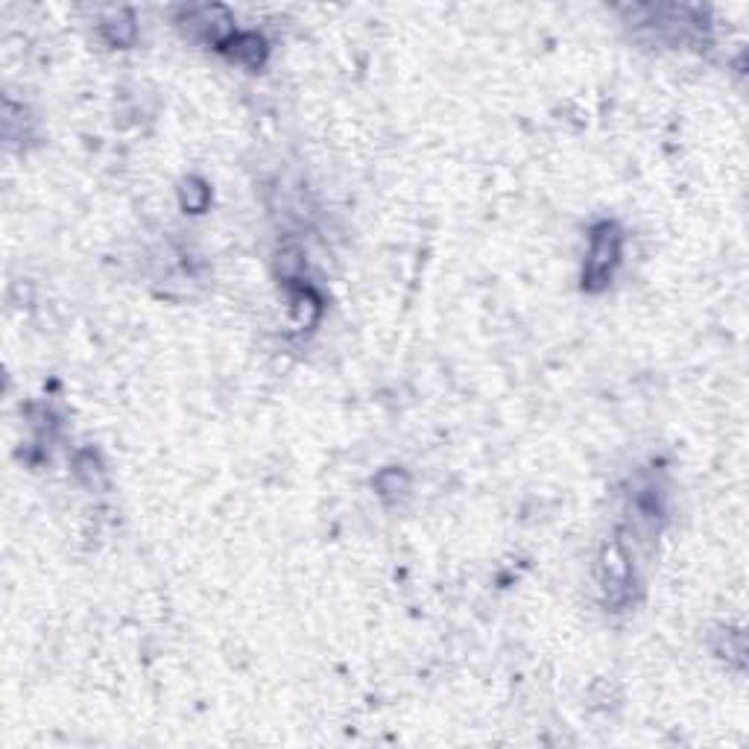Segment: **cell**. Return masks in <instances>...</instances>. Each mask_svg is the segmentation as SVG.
<instances>
[{
  "instance_id": "6da1fadb",
  "label": "cell",
  "mask_w": 749,
  "mask_h": 749,
  "mask_svg": "<svg viewBox=\"0 0 749 749\" xmlns=\"http://www.w3.org/2000/svg\"><path fill=\"white\" fill-rule=\"evenodd\" d=\"M621 261V232L618 226L600 223L591 232L589 240V255H585V270H583V284L589 290H600L609 284V278L614 273V266Z\"/></svg>"
},
{
  "instance_id": "3957f363",
  "label": "cell",
  "mask_w": 749,
  "mask_h": 749,
  "mask_svg": "<svg viewBox=\"0 0 749 749\" xmlns=\"http://www.w3.org/2000/svg\"><path fill=\"white\" fill-rule=\"evenodd\" d=\"M103 30H105V35H109V42H112V44H129L132 38H129V35H123V30L135 35V24H132V18H129L127 12H114V15L109 18V21L103 24Z\"/></svg>"
},
{
  "instance_id": "7a4b0ae2",
  "label": "cell",
  "mask_w": 749,
  "mask_h": 749,
  "mask_svg": "<svg viewBox=\"0 0 749 749\" xmlns=\"http://www.w3.org/2000/svg\"><path fill=\"white\" fill-rule=\"evenodd\" d=\"M226 47H228V53H232L237 62H246V65H261L264 53H266L264 38L255 35V33H240V35L235 33L226 42Z\"/></svg>"
}]
</instances>
